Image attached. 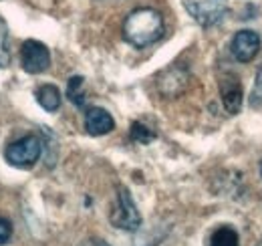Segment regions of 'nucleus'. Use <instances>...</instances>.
Masks as SVG:
<instances>
[{"label": "nucleus", "instance_id": "13", "mask_svg": "<svg viewBox=\"0 0 262 246\" xmlns=\"http://www.w3.org/2000/svg\"><path fill=\"white\" fill-rule=\"evenodd\" d=\"M131 139L145 146V144H151V141L156 139V133H154L149 127H145L143 123L135 121V123H131Z\"/></svg>", "mask_w": 262, "mask_h": 246}, {"label": "nucleus", "instance_id": "6", "mask_svg": "<svg viewBox=\"0 0 262 246\" xmlns=\"http://www.w3.org/2000/svg\"><path fill=\"white\" fill-rule=\"evenodd\" d=\"M188 87V71L180 67H169L158 77V89L164 97H178Z\"/></svg>", "mask_w": 262, "mask_h": 246}, {"label": "nucleus", "instance_id": "17", "mask_svg": "<svg viewBox=\"0 0 262 246\" xmlns=\"http://www.w3.org/2000/svg\"><path fill=\"white\" fill-rule=\"evenodd\" d=\"M91 246H109V244H107V242H103V240H93Z\"/></svg>", "mask_w": 262, "mask_h": 246}, {"label": "nucleus", "instance_id": "8", "mask_svg": "<svg viewBox=\"0 0 262 246\" xmlns=\"http://www.w3.org/2000/svg\"><path fill=\"white\" fill-rule=\"evenodd\" d=\"M186 8L192 12V16L196 18L202 27H210L216 25L218 20L224 18V14L228 12L224 6L220 4H204V2H196V0H186Z\"/></svg>", "mask_w": 262, "mask_h": 246}, {"label": "nucleus", "instance_id": "15", "mask_svg": "<svg viewBox=\"0 0 262 246\" xmlns=\"http://www.w3.org/2000/svg\"><path fill=\"white\" fill-rule=\"evenodd\" d=\"M250 105L252 107L262 105V69L258 71V75H256L254 87H252V93H250Z\"/></svg>", "mask_w": 262, "mask_h": 246}, {"label": "nucleus", "instance_id": "5", "mask_svg": "<svg viewBox=\"0 0 262 246\" xmlns=\"http://www.w3.org/2000/svg\"><path fill=\"white\" fill-rule=\"evenodd\" d=\"M230 49L240 63H250L260 51V36L254 31H238L232 38Z\"/></svg>", "mask_w": 262, "mask_h": 246}, {"label": "nucleus", "instance_id": "14", "mask_svg": "<svg viewBox=\"0 0 262 246\" xmlns=\"http://www.w3.org/2000/svg\"><path fill=\"white\" fill-rule=\"evenodd\" d=\"M10 63V53H8V27L4 18L0 16V69H6Z\"/></svg>", "mask_w": 262, "mask_h": 246}, {"label": "nucleus", "instance_id": "2", "mask_svg": "<svg viewBox=\"0 0 262 246\" xmlns=\"http://www.w3.org/2000/svg\"><path fill=\"white\" fill-rule=\"evenodd\" d=\"M109 220L115 228L119 230H127V232H135L141 226V214L131 198L129 190L119 186L117 188V202L109 214Z\"/></svg>", "mask_w": 262, "mask_h": 246}, {"label": "nucleus", "instance_id": "3", "mask_svg": "<svg viewBox=\"0 0 262 246\" xmlns=\"http://www.w3.org/2000/svg\"><path fill=\"white\" fill-rule=\"evenodd\" d=\"M42 154V141L36 135H25L23 139L6 148V161L18 170H29L38 161Z\"/></svg>", "mask_w": 262, "mask_h": 246}, {"label": "nucleus", "instance_id": "11", "mask_svg": "<svg viewBox=\"0 0 262 246\" xmlns=\"http://www.w3.org/2000/svg\"><path fill=\"white\" fill-rule=\"evenodd\" d=\"M210 246H240L238 232L230 226H220L218 230H214L210 238Z\"/></svg>", "mask_w": 262, "mask_h": 246}, {"label": "nucleus", "instance_id": "9", "mask_svg": "<svg viewBox=\"0 0 262 246\" xmlns=\"http://www.w3.org/2000/svg\"><path fill=\"white\" fill-rule=\"evenodd\" d=\"M115 121L113 117L103 109V107H91L85 115V129L91 135H105L109 131H113Z\"/></svg>", "mask_w": 262, "mask_h": 246}, {"label": "nucleus", "instance_id": "16", "mask_svg": "<svg viewBox=\"0 0 262 246\" xmlns=\"http://www.w3.org/2000/svg\"><path fill=\"white\" fill-rule=\"evenodd\" d=\"M12 238V224L10 220L0 216V246H6Z\"/></svg>", "mask_w": 262, "mask_h": 246}, {"label": "nucleus", "instance_id": "7", "mask_svg": "<svg viewBox=\"0 0 262 246\" xmlns=\"http://www.w3.org/2000/svg\"><path fill=\"white\" fill-rule=\"evenodd\" d=\"M220 95H222V103L224 109L230 115H236L242 107V83L238 77L234 75H226L220 81Z\"/></svg>", "mask_w": 262, "mask_h": 246}, {"label": "nucleus", "instance_id": "1", "mask_svg": "<svg viewBox=\"0 0 262 246\" xmlns=\"http://www.w3.org/2000/svg\"><path fill=\"white\" fill-rule=\"evenodd\" d=\"M164 36V18L154 8H137L123 23V38L137 47H149Z\"/></svg>", "mask_w": 262, "mask_h": 246}, {"label": "nucleus", "instance_id": "4", "mask_svg": "<svg viewBox=\"0 0 262 246\" xmlns=\"http://www.w3.org/2000/svg\"><path fill=\"white\" fill-rule=\"evenodd\" d=\"M20 65L31 75L45 73L51 65V53L42 43L29 38L23 43V49H20Z\"/></svg>", "mask_w": 262, "mask_h": 246}, {"label": "nucleus", "instance_id": "10", "mask_svg": "<svg viewBox=\"0 0 262 246\" xmlns=\"http://www.w3.org/2000/svg\"><path fill=\"white\" fill-rule=\"evenodd\" d=\"M36 101L45 111H57L61 107V91L55 85H42L36 89Z\"/></svg>", "mask_w": 262, "mask_h": 246}, {"label": "nucleus", "instance_id": "18", "mask_svg": "<svg viewBox=\"0 0 262 246\" xmlns=\"http://www.w3.org/2000/svg\"><path fill=\"white\" fill-rule=\"evenodd\" d=\"M258 246H262V242H260V244H258Z\"/></svg>", "mask_w": 262, "mask_h": 246}, {"label": "nucleus", "instance_id": "12", "mask_svg": "<svg viewBox=\"0 0 262 246\" xmlns=\"http://www.w3.org/2000/svg\"><path fill=\"white\" fill-rule=\"evenodd\" d=\"M83 83H85V79L77 75V77H71V79H69V85H67V97H69L77 107H83V105H85Z\"/></svg>", "mask_w": 262, "mask_h": 246}]
</instances>
